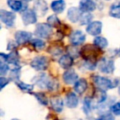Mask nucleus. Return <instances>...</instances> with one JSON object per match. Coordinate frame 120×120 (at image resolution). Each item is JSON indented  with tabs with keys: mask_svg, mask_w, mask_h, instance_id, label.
I'll list each match as a JSON object with an SVG mask.
<instances>
[{
	"mask_svg": "<svg viewBox=\"0 0 120 120\" xmlns=\"http://www.w3.org/2000/svg\"><path fill=\"white\" fill-rule=\"evenodd\" d=\"M47 10H48V6H47V3L45 0H36L34 5V11L37 15L44 16L46 13Z\"/></svg>",
	"mask_w": 120,
	"mask_h": 120,
	"instance_id": "obj_15",
	"label": "nucleus"
},
{
	"mask_svg": "<svg viewBox=\"0 0 120 120\" xmlns=\"http://www.w3.org/2000/svg\"><path fill=\"white\" fill-rule=\"evenodd\" d=\"M82 11L80 8H77L76 7L70 8L68 11V18L69 19V21L73 23L77 22L80 20L81 17H82Z\"/></svg>",
	"mask_w": 120,
	"mask_h": 120,
	"instance_id": "obj_16",
	"label": "nucleus"
},
{
	"mask_svg": "<svg viewBox=\"0 0 120 120\" xmlns=\"http://www.w3.org/2000/svg\"><path fill=\"white\" fill-rule=\"evenodd\" d=\"M79 8L82 12H90L95 10L96 4L93 0H81L79 3Z\"/></svg>",
	"mask_w": 120,
	"mask_h": 120,
	"instance_id": "obj_12",
	"label": "nucleus"
},
{
	"mask_svg": "<svg viewBox=\"0 0 120 120\" xmlns=\"http://www.w3.org/2000/svg\"><path fill=\"white\" fill-rule=\"evenodd\" d=\"M33 81L39 87H40L41 89H45L48 88L52 80L49 77H47L45 74H40L39 76H36L33 79Z\"/></svg>",
	"mask_w": 120,
	"mask_h": 120,
	"instance_id": "obj_14",
	"label": "nucleus"
},
{
	"mask_svg": "<svg viewBox=\"0 0 120 120\" xmlns=\"http://www.w3.org/2000/svg\"><path fill=\"white\" fill-rule=\"evenodd\" d=\"M93 18V16L90 12H83L82 14V17L80 18V24L81 25H86V24H90Z\"/></svg>",
	"mask_w": 120,
	"mask_h": 120,
	"instance_id": "obj_25",
	"label": "nucleus"
},
{
	"mask_svg": "<svg viewBox=\"0 0 120 120\" xmlns=\"http://www.w3.org/2000/svg\"><path fill=\"white\" fill-rule=\"evenodd\" d=\"M78 105V98L73 92H69L66 95V105L70 109L76 108Z\"/></svg>",
	"mask_w": 120,
	"mask_h": 120,
	"instance_id": "obj_20",
	"label": "nucleus"
},
{
	"mask_svg": "<svg viewBox=\"0 0 120 120\" xmlns=\"http://www.w3.org/2000/svg\"><path fill=\"white\" fill-rule=\"evenodd\" d=\"M8 83H9L8 79L2 77L1 78H0V89H1V90H3V89L4 88V86H7Z\"/></svg>",
	"mask_w": 120,
	"mask_h": 120,
	"instance_id": "obj_36",
	"label": "nucleus"
},
{
	"mask_svg": "<svg viewBox=\"0 0 120 120\" xmlns=\"http://www.w3.org/2000/svg\"><path fill=\"white\" fill-rule=\"evenodd\" d=\"M69 40L73 45H80L86 40V35L82 30H75L71 34Z\"/></svg>",
	"mask_w": 120,
	"mask_h": 120,
	"instance_id": "obj_9",
	"label": "nucleus"
},
{
	"mask_svg": "<svg viewBox=\"0 0 120 120\" xmlns=\"http://www.w3.org/2000/svg\"><path fill=\"white\" fill-rule=\"evenodd\" d=\"M17 86L20 90H22L24 92H27V93H30L33 90V85H30V84H26L22 82H17Z\"/></svg>",
	"mask_w": 120,
	"mask_h": 120,
	"instance_id": "obj_26",
	"label": "nucleus"
},
{
	"mask_svg": "<svg viewBox=\"0 0 120 120\" xmlns=\"http://www.w3.org/2000/svg\"><path fill=\"white\" fill-rule=\"evenodd\" d=\"M68 54L71 55L72 58H76L79 55V52L77 48L74 47H68Z\"/></svg>",
	"mask_w": 120,
	"mask_h": 120,
	"instance_id": "obj_35",
	"label": "nucleus"
},
{
	"mask_svg": "<svg viewBox=\"0 0 120 120\" xmlns=\"http://www.w3.org/2000/svg\"><path fill=\"white\" fill-rule=\"evenodd\" d=\"M98 120H114V117L111 113H105L102 115Z\"/></svg>",
	"mask_w": 120,
	"mask_h": 120,
	"instance_id": "obj_37",
	"label": "nucleus"
},
{
	"mask_svg": "<svg viewBox=\"0 0 120 120\" xmlns=\"http://www.w3.org/2000/svg\"><path fill=\"white\" fill-rule=\"evenodd\" d=\"M12 120H18V119H17V118H14V119H12Z\"/></svg>",
	"mask_w": 120,
	"mask_h": 120,
	"instance_id": "obj_40",
	"label": "nucleus"
},
{
	"mask_svg": "<svg viewBox=\"0 0 120 120\" xmlns=\"http://www.w3.org/2000/svg\"><path fill=\"white\" fill-rule=\"evenodd\" d=\"M37 14L35 13V12L31 9H28V10H26L22 12V22H23L24 25L28 26L34 24L37 22Z\"/></svg>",
	"mask_w": 120,
	"mask_h": 120,
	"instance_id": "obj_8",
	"label": "nucleus"
},
{
	"mask_svg": "<svg viewBox=\"0 0 120 120\" xmlns=\"http://www.w3.org/2000/svg\"><path fill=\"white\" fill-rule=\"evenodd\" d=\"M102 30V23L101 22L99 21H95V22H92L87 26L86 27V32L88 34L94 36L99 35L101 33Z\"/></svg>",
	"mask_w": 120,
	"mask_h": 120,
	"instance_id": "obj_10",
	"label": "nucleus"
},
{
	"mask_svg": "<svg viewBox=\"0 0 120 120\" xmlns=\"http://www.w3.org/2000/svg\"><path fill=\"white\" fill-rule=\"evenodd\" d=\"M53 33V29L48 23H40L36 26L35 35L42 39H49Z\"/></svg>",
	"mask_w": 120,
	"mask_h": 120,
	"instance_id": "obj_3",
	"label": "nucleus"
},
{
	"mask_svg": "<svg viewBox=\"0 0 120 120\" xmlns=\"http://www.w3.org/2000/svg\"><path fill=\"white\" fill-rule=\"evenodd\" d=\"M118 94L120 95V84L119 86H118Z\"/></svg>",
	"mask_w": 120,
	"mask_h": 120,
	"instance_id": "obj_39",
	"label": "nucleus"
},
{
	"mask_svg": "<svg viewBox=\"0 0 120 120\" xmlns=\"http://www.w3.org/2000/svg\"><path fill=\"white\" fill-rule=\"evenodd\" d=\"M117 53H118V55L120 57V48H119V49H118V51H117Z\"/></svg>",
	"mask_w": 120,
	"mask_h": 120,
	"instance_id": "obj_38",
	"label": "nucleus"
},
{
	"mask_svg": "<svg viewBox=\"0 0 120 120\" xmlns=\"http://www.w3.org/2000/svg\"><path fill=\"white\" fill-rule=\"evenodd\" d=\"M100 49H101L98 48L95 45H87L82 47V49L80 51V54L86 62L95 63L98 56L100 54Z\"/></svg>",
	"mask_w": 120,
	"mask_h": 120,
	"instance_id": "obj_1",
	"label": "nucleus"
},
{
	"mask_svg": "<svg viewBox=\"0 0 120 120\" xmlns=\"http://www.w3.org/2000/svg\"><path fill=\"white\" fill-rule=\"evenodd\" d=\"M99 70L103 73H112L114 71V63L108 58H103L99 62Z\"/></svg>",
	"mask_w": 120,
	"mask_h": 120,
	"instance_id": "obj_5",
	"label": "nucleus"
},
{
	"mask_svg": "<svg viewBox=\"0 0 120 120\" xmlns=\"http://www.w3.org/2000/svg\"><path fill=\"white\" fill-rule=\"evenodd\" d=\"M8 5L14 12H24L27 8V2L26 0H8Z\"/></svg>",
	"mask_w": 120,
	"mask_h": 120,
	"instance_id": "obj_7",
	"label": "nucleus"
},
{
	"mask_svg": "<svg viewBox=\"0 0 120 120\" xmlns=\"http://www.w3.org/2000/svg\"><path fill=\"white\" fill-rule=\"evenodd\" d=\"M34 95H35V96L36 97V99L39 100V102H40L41 105H48V100H47V98H46V96L45 95V94H43V93H35Z\"/></svg>",
	"mask_w": 120,
	"mask_h": 120,
	"instance_id": "obj_29",
	"label": "nucleus"
},
{
	"mask_svg": "<svg viewBox=\"0 0 120 120\" xmlns=\"http://www.w3.org/2000/svg\"><path fill=\"white\" fill-rule=\"evenodd\" d=\"M50 103H51V106L53 109L58 113H60L64 109V101H63L62 98L59 96L52 97L50 100Z\"/></svg>",
	"mask_w": 120,
	"mask_h": 120,
	"instance_id": "obj_18",
	"label": "nucleus"
},
{
	"mask_svg": "<svg viewBox=\"0 0 120 120\" xmlns=\"http://www.w3.org/2000/svg\"><path fill=\"white\" fill-rule=\"evenodd\" d=\"M63 80L68 85L75 84L78 81V76L73 69H68L63 75Z\"/></svg>",
	"mask_w": 120,
	"mask_h": 120,
	"instance_id": "obj_11",
	"label": "nucleus"
},
{
	"mask_svg": "<svg viewBox=\"0 0 120 120\" xmlns=\"http://www.w3.org/2000/svg\"><path fill=\"white\" fill-rule=\"evenodd\" d=\"M20 73H21V70L19 68H13L10 72V80L16 81L17 82H19Z\"/></svg>",
	"mask_w": 120,
	"mask_h": 120,
	"instance_id": "obj_28",
	"label": "nucleus"
},
{
	"mask_svg": "<svg viewBox=\"0 0 120 120\" xmlns=\"http://www.w3.org/2000/svg\"><path fill=\"white\" fill-rule=\"evenodd\" d=\"M86 88H87V82L85 79H82V78L79 79L75 83V86H74V90L79 95L84 93L85 90H86Z\"/></svg>",
	"mask_w": 120,
	"mask_h": 120,
	"instance_id": "obj_21",
	"label": "nucleus"
},
{
	"mask_svg": "<svg viewBox=\"0 0 120 120\" xmlns=\"http://www.w3.org/2000/svg\"><path fill=\"white\" fill-rule=\"evenodd\" d=\"M8 69L9 67L7 64V62H1V64H0V74L1 75H4L7 73Z\"/></svg>",
	"mask_w": 120,
	"mask_h": 120,
	"instance_id": "obj_33",
	"label": "nucleus"
},
{
	"mask_svg": "<svg viewBox=\"0 0 120 120\" xmlns=\"http://www.w3.org/2000/svg\"><path fill=\"white\" fill-rule=\"evenodd\" d=\"M49 52L52 55H53V56H58V55L62 53L63 50L60 47L53 46V47H51V48L49 49Z\"/></svg>",
	"mask_w": 120,
	"mask_h": 120,
	"instance_id": "obj_31",
	"label": "nucleus"
},
{
	"mask_svg": "<svg viewBox=\"0 0 120 120\" xmlns=\"http://www.w3.org/2000/svg\"><path fill=\"white\" fill-rule=\"evenodd\" d=\"M91 105L90 99L86 98L85 101H84V111H85V113H88L90 111V109H91V105Z\"/></svg>",
	"mask_w": 120,
	"mask_h": 120,
	"instance_id": "obj_32",
	"label": "nucleus"
},
{
	"mask_svg": "<svg viewBox=\"0 0 120 120\" xmlns=\"http://www.w3.org/2000/svg\"><path fill=\"white\" fill-rule=\"evenodd\" d=\"M32 34L28 31L24 30H18L15 34V40L18 45H22L31 40Z\"/></svg>",
	"mask_w": 120,
	"mask_h": 120,
	"instance_id": "obj_13",
	"label": "nucleus"
},
{
	"mask_svg": "<svg viewBox=\"0 0 120 120\" xmlns=\"http://www.w3.org/2000/svg\"><path fill=\"white\" fill-rule=\"evenodd\" d=\"M58 64L63 68L64 69H68L73 64V58H72L71 55L66 54L63 55L61 58H60L59 61H58Z\"/></svg>",
	"mask_w": 120,
	"mask_h": 120,
	"instance_id": "obj_17",
	"label": "nucleus"
},
{
	"mask_svg": "<svg viewBox=\"0 0 120 120\" xmlns=\"http://www.w3.org/2000/svg\"><path fill=\"white\" fill-rule=\"evenodd\" d=\"M111 112L115 115H120V102L115 103L111 107Z\"/></svg>",
	"mask_w": 120,
	"mask_h": 120,
	"instance_id": "obj_34",
	"label": "nucleus"
},
{
	"mask_svg": "<svg viewBox=\"0 0 120 120\" xmlns=\"http://www.w3.org/2000/svg\"><path fill=\"white\" fill-rule=\"evenodd\" d=\"M93 81L95 86L99 88V90H103V91H106L109 89L113 88L117 85V83H113V82H112L109 78L100 77V76H95L93 77Z\"/></svg>",
	"mask_w": 120,
	"mask_h": 120,
	"instance_id": "obj_2",
	"label": "nucleus"
},
{
	"mask_svg": "<svg viewBox=\"0 0 120 120\" xmlns=\"http://www.w3.org/2000/svg\"><path fill=\"white\" fill-rule=\"evenodd\" d=\"M48 58L45 56H37L32 59L30 66L37 71H44L48 68Z\"/></svg>",
	"mask_w": 120,
	"mask_h": 120,
	"instance_id": "obj_4",
	"label": "nucleus"
},
{
	"mask_svg": "<svg viewBox=\"0 0 120 120\" xmlns=\"http://www.w3.org/2000/svg\"><path fill=\"white\" fill-rule=\"evenodd\" d=\"M47 23L49 25H50L52 27H56V26H60V21L59 19L58 18V17L55 15H51L48 17L47 19Z\"/></svg>",
	"mask_w": 120,
	"mask_h": 120,
	"instance_id": "obj_27",
	"label": "nucleus"
},
{
	"mask_svg": "<svg viewBox=\"0 0 120 120\" xmlns=\"http://www.w3.org/2000/svg\"><path fill=\"white\" fill-rule=\"evenodd\" d=\"M31 44L32 45L35 47L37 49H44V47L45 46V44L43 40H40V39H34V40H31Z\"/></svg>",
	"mask_w": 120,
	"mask_h": 120,
	"instance_id": "obj_30",
	"label": "nucleus"
},
{
	"mask_svg": "<svg viewBox=\"0 0 120 120\" xmlns=\"http://www.w3.org/2000/svg\"><path fill=\"white\" fill-rule=\"evenodd\" d=\"M110 17L117 19H120V2L112 4L109 9Z\"/></svg>",
	"mask_w": 120,
	"mask_h": 120,
	"instance_id": "obj_22",
	"label": "nucleus"
},
{
	"mask_svg": "<svg viewBox=\"0 0 120 120\" xmlns=\"http://www.w3.org/2000/svg\"><path fill=\"white\" fill-rule=\"evenodd\" d=\"M94 45L98 47V48L103 49L106 48L108 46V40L102 36H97L94 40Z\"/></svg>",
	"mask_w": 120,
	"mask_h": 120,
	"instance_id": "obj_24",
	"label": "nucleus"
},
{
	"mask_svg": "<svg viewBox=\"0 0 120 120\" xmlns=\"http://www.w3.org/2000/svg\"><path fill=\"white\" fill-rule=\"evenodd\" d=\"M7 62L9 64H14V65L17 66L19 64V56L18 53L16 51H12L9 54L7 55Z\"/></svg>",
	"mask_w": 120,
	"mask_h": 120,
	"instance_id": "obj_23",
	"label": "nucleus"
},
{
	"mask_svg": "<svg viewBox=\"0 0 120 120\" xmlns=\"http://www.w3.org/2000/svg\"><path fill=\"white\" fill-rule=\"evenodd\" d=\"M0 19L3 23L5 24L7 26L11 27L14 25L16 15L12 12H8V11L2 9V10H0Z\"/></svg>",
	"mask_w": 120,
	"mask_h": 120,
	"instance_id": "obj_6",
	"label": "nucleus"
},
{
	"mask_svg": "<svg viewBox=\"0 0 120 120\" xmlns=\"http://www.w3.org/2000/svg\"><path fill=\"white\" fill-rule=\"evenodd\" d=\"M66 8L64 0H54L51 3V8L55 13H62Z\"/></svg>",
	"mask_w": 120,
	"mask_h": 120,
	"instance_id": "obj_19",
	"label": "nucleus"
}]
</instances>
